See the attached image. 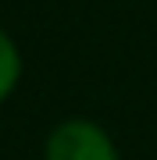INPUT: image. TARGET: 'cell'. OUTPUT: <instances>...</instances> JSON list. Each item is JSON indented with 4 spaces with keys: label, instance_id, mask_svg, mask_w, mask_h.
<instances>
[{
    "label": "cell",
    "instance_id": "7a4b0ae2",
    "mask_svg": "<svg viewBox=\"0 0 157 160\" xmlns=\"http://www.w3.org/2000/svg\"><path fill=\"white\" fill-rule=\"evenodd\" d=\"M18 75H22V57H18V46L11 43V36L0 29V103L11 96V89L18 86Z\"/></svg>",
    "mask_w": 157,
    "mask_h": 160
},
{
    "label": "cell",
    "instance_id": "6da1fadb",
    "mask_svg": "<svg viewBox=\"0 0 157 160\" xmlns=\"http://www.w3.org/2000/svg\"><path fill=\"white\" fill-rule=\"evenodd\" d=\"M47 160H118V149L100 125L71 118L50 132Z\"/></svg>",
    "mask_w": 157,
    "mask_h": 160
}]
</instances>
